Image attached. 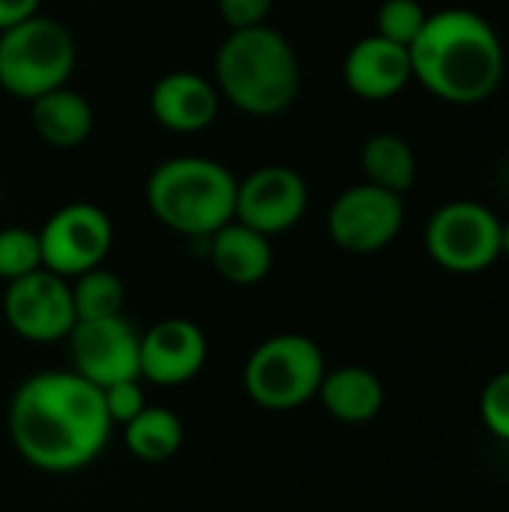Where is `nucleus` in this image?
<instances>
[{"mask_svg": "<svg viewBox=\"0 0 509 512\" xmlns=\"http://www.w3.org/2000/svg\"><path fill=\"white\" fill-rule=\"evenodd\" d=\"M105 396L78 372H39L9 405V435L21 459L48 474L87 468L111 438Z\"/></svg>", "mask_w": 509, "mask_h": 512, "instance_id": "f257e3e1", "label": "nucleus"}, {"mask_svg": "<svg viewBox=\"0 0 509 512\" xmlns=\"http://www.w3.org/2000/svg\"><path fill=\"white\" fill-rule=\"evenodd\" d=\"M408 51L414 78L450 105L492 99L507 72V54L495 24L465 6L429 12Z\"/></svg>", "mask_w": 509, "mask_h": 512, "instance_id": "f03ea898", "label": "nucleus"}, {"mask_svg": "<svg viewBox=\"0 0 509 512\" xmlns=\"http://www.w3.org/2000/svg\"><path fill=\"white\" fill-rule=\"evenodd\" d=\"M213 66L219 96L252 117L282 114L300 93V60L291 42L267 24L231 30Z\"/></svg>", "mask_w": 509, "mask_h": 512, "instance_id": "7ed1b4c3", "label": "nucleus"}, {"mask_svg": "<svg viewBox=\"0 0 509 512\" xmlns=\"http://www.w3.org/2000/svg\"><path fill=\"white\" fill-rule=\"evenodd\" d=\"M237 180L204 156H174L147 177V207L153 216L192 240H207L234 219Z\"/></svg>", "mask_w": 509, "mask_h": 512, "instance_id": "20e7f679", "label": "nucleus"}, {"mask_svg": "<svg viewBox=\"0 0 509 512\" xmlns=\"http://www.w3.org/2000/svg\"><path fill=\"white\" fill-rule=\"evenodd\" d=\"M75 69V39L66 24L30 15L0 30V87L18 99H36L66 84Z\"/></svg>", "mask_w": 509, "mask_h": 512, "instance_id": "39448f33", "label": "nucleus"}, {"mask_svg": "<svg viewBox=\"0 0 509 512\" xmlns=\"http://www.w3.org/2000/svg\"><path fill=\"white\" fill-rule=\"evenodd\" d=\"M327 375L321 348L300 333H282L261 342L243 372L246 393L267 411H291L318 396Z\"/></svg>", "mask_w": 509, "mask_h": 512, "instance_id": "423d86ee", "label": "nucleus"}, {"mask_svg": "<svg viewBox=\"0 0 509 512\" xmlns=\"http://www.w3.org/2000/svg\"><path fill=\"white\" fill-rule=\"evenodd\" d=\"M501 222L480 201H450L426 225V252L447 273H483L501 258Z\"/></svg>", "mask_w": 509, "mask_h": 512, "instance_id": "0eeeda50", "label": "nucleus"}, {"mask_svg": "<svg viewBox=\"0 0 509 512\" xmlns=\"http://www.w3.org/2000/svg\"><path fill=\"white\" fill-rule=\"evenodd\" d=\"M402 225H405L402 195L372 186L366 180L345 189L327 213L330 240L351 255H372L387 249L399 237Z\"/></svg>", "mask_w": 509, "mask_h": 512, "instance_id": "6e6552de", "label": "nucleus"}, {"mask_svg": "<svg viewBox=\"0 0 509 512\" xmlns=\"http://www.w3.org/2000/svg\"><path fill=\"white\" fill-rule=\"evenodd\" d=\"M36 234L42 249V267L63 279H75L93 267H102L114 240L111 219L105 216V210L84 201L66 204L51 213V219Z\"/></svg>", "mask_w": 509, "mask_h": 512, "instance_id": "1a4fd4ad", "label": "nucleus"}, {"mask_svg": "<svg viewBox=\"0 0 509 512\" xmlns=\"http://www.w3.org/2000/svg\"><path fill=\"white\" fill-rule=\"evenodd\" d=\"M72 372L96 384L99 390L141 378V336L123 315L99 321H75L69 330Z\"/></svg>", "mask_w": 509, "mask_h": 512, "instance_id": "9d476101", "label": "nucleus"}, {"mask_svg": "<svg viewBox=\"0 0 509 512\" xmlns=\"http://www.w3.org/2000/svg\"><path fill=\"white\" fill-rule=\"evenodd\" d=\"M3 312L9 327L27 342H57L75 327L72 288L45 267L9 282Z\"/></svg>", "mask_w": 509, "mask_h": 512, "instance_id": "9b49d317", "label": "nucleus"}, {"mask_svg": "<svg viewBox=\"0 0 509 512\" xmlns=\"http://www.w3.org/2000/svg\"><path fill=\"white\" fill-rule=\"evenodd\" d=\"M309 204L306 180L288 165H264L237 180L234 219L273 237L294 228Z\"/></svg>", "mask_w": 509, "mask_h": 512, "instance_id": "f8f14e48", "label": "nucleus"}, {"mask_svg": "<svg viewBox=\"0 0 509 512\" xmlns=\"http://www.w3.org/2000/svg\"><path fill=\"white\" fill-rule=\"evenodd\" d=\"M207 360L204 330L186 318H165L141 336V378L156 387L192 381Z\"/></svg>", "mask_w": 509, "mask_h": 512, "instance_id": "ddd939ff", "label": "nucleus"}, {"mask_svg": "<svg viewBox=\"0 0 509 512\" xmlns=\"http://www.w3.org/2000/svg\"><path fill=\"white\" fill-rule=\"evenodd\" d=\"M414 78L411 51L378 33L360 39L345 57V84L366 102H384L399 96Z\"/></svg>", "mask_w": 509, "mask_h": 512, "instance_id": "4468645a", "label": "nucleus"}, {"mask_svg": "<svg viewBox=\"0 0 509 512\" xmlns=\"http://www.w3.org/2000/svg\"><path fill=\"white\" fill-rule=\"evenodd\" d=\"M150 111L159 126L192 135L207 129L219 114V90L195 72H168L150 93Z\"/></svg>", "mask_w": 509, "mask_h": 512, "instance_id": "2eb2a0df", "label": "nucleus"}, {"mask_svg": "<svg viewBox=\"0 0 509 512\" xmlns=\"http://www.w3.org/2000/svg\"><path fill=\"white\" fill-rule=\"evenodd\" d=\"M207 255L213 270L231 285H255L273 267L270 237L237 219L207 237Z\"/></svg>", "mask_w": 509, "mask_h": 512, "instance_id": "dca6fc26", "label": "nucleus"}, {"mask_svg": "<svg viewBox=\"0 0 509 512\" xmlns=\"http://www.w3.org/2000/svg\"><path fill=\"white\" fill-rule=\"evenodd\" d=\"M30 117L36 135L57 150H72L84 144L93 129L90 102L78 90H69L66 84L30 99Z\"/></svg>", "mask_w": 509, "mask_h": 512, "instance_id": "f3484780", "label": "nucleus"}, {"mask_svg": "<svg viewBox=\"0 0 509 512\" xmlns=\"http://www.w3.org/2000/svg\"><path fill=\"white\" fill-rule=\"evenodd\" d=\"M321 405L336 417L339 423H369L384 408V384L375 372L363 366H342L324 375L318 387Z\"/></svg>", "mask_w": 509, "mask_h": 512, "instance_id": "a211bd4d", "label": "nucleus"}, {"mask_svg": "<svg viewBox=\"0 0 509 512\" xmlns=\"http://www.w3.org/2000/svg\"><path fill=\"white\" fill-rule=\"evenodd\" d=\"M360 165H363L366 183L381 186L396 195H405L417 183V156H414L411 144L393 132L372 135L363 144Z\"/></svg>", "mask_w": 509, "mask_h": 512, "instance_id": "6ab92c4d", "label": "nucleus"}, {"mask_svg": "<svg viewBox=\"0 0 509 512\" xmlns=\"http://www.w3.org/2000/svg\"><path fill=\"white\" fill-rule=\"evenodd\" d=\"M123 438L129 453L141 462H165L183 447V426L174 411L147 405L135 420L123 426Z\"/></svg>", "mask_w": 509, "mask_h": 512, "instance_id": "aec40b11", "label": "nucleus"}, {"mask_svg": "<svg viewBox=\"0 0 509 512\" xmlns=\"http://www.w3.org/2000/svg\"><path fill=\"white\" fill-rule=\"evenodd\" d=\"M69 288H72L75 321H99V318H114L123 312L126 288L120 276L105 267H93L75 276V285Z\"/></svg>", "mask_w": 509, "mask_h": 512, "instance_id": "412c9836", "label": "nucleus"}, {"mask_svg": "<svg viewBox=\"0 0 509 512\" xmlns=\"http://www.w3.org/2000/svg\"><path fill=\"white\" fill-rule=\"evenodd\" d=\"M33 270H42L39 234L27 228H3L0 231V279L15 282Z\"/></svg>", "mask_w": 509, "mask_h": 512, "instance_id": "4be33fe9", "label": "nucleus"}, {"mask_svg": "<svg viewBox=\"0 0 509 512\" xmlns=\"http://www.w3.org/2000/svg\"><path fill=\"white\" fill-rule=\"evenodd\" d=\"M426 18H429V12L423 9L420 0H384L375 12V27H378L375 33L396 45L411 48V42L420 36Z\"/></svg>", "mask_w": 509, "mask_h": 512, "instance_id": "5701e85b", "label": "nucleus"}, {"mask_svg": "<svg viewBox=\"0 0 509 512\" xmlns=\"http://www.w3.org/2000/svg\"><path fill=\"white\" fill-rule=\"evenodd\" d=\"M480 417L495 438L509 441V369L486 384L480 396Z\"/></svg>", "mask_w": 509, "mask_h": 512, "instance_id": "b1692460", "label": "nucleus"}, {"mask_svg": "<svg viewBox=\"0 0 509 512\" xmlns=\"http://www.w3.org/2000/svg\"><path fill=\"white\" fill-rule=\"evenodd\" d=\"M102 396H105V411H108V417H111V423L117 426H126L129 420H135L144 408H147V402H144V390H141V384H138V378L135 381H120V384H111V387H105L102 390Z\"/></svg>", "mask_w": 509, "mask_h": 512, "instance_id": "393cba45", "label": "nucleus"}, {"mask_svg": "<svg viewBox=\"0 0 509 512\" xmlns=\"http://www.w3.org/2000/svg\"><path fill=\"white\" fill-rule=\"evenodd\" d=\"M273 0H219V15L231 30L258 27L270 15Z\"/></svg>", "mask_w": 509, "mask_h": 512, "instance_id": "a878e982", "label": "nucleus"}, {"mask_svg": "<svg viewBox=\"0 0 509 512\" xmlns=\"http://www.w3.org/2000/svg\"><path fill=\"white\" fill-rule=\"evenodd\" d=\"M39 0H0V30H9L36 15Z\"/></svg>", "mask_w": 509, "mask_h": 512, "instance_id": "bb28decb", "label": "nucleus"}, {"mask_svg": "<svg viewBox=\"0 0 509 512\" xmlns=\"http://www.w3.org/2000/svg\"><path fill=\"white\" fill-rule=\"evenodd\" d=\"M501 258H509V219L501 222Z\"/></svg>", "mask_w": 509, "mask_h": 512, "instance_id": "cd10ccee", "label": "nucleus"}]
</instances>
